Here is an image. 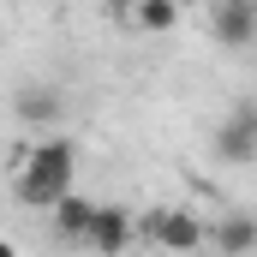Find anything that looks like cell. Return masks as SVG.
I'll return each mask as SVG.
<instances>
[{
    "mask_svg": "<svg viewBox=\"0 0 257 257\" xmlns=\"http://www.w3.org/2000/svg\"><path fill=\"white\" fill-rule=\"evenodd\" d=\"M72 174H78V150L66 138H42V144H30V150L12 156V186L36 209H54L72 192Z\"/></svg>",
    "mask_w": 257,
    "mask_h": 257,
    "instance_id": "6da1fadb",
    "label": "cell"
},
{
    "mask_svg": "<svg viewBox=\"0 0 257 257\" xmlns=\"http://www.w3.org/2000/svg\"><path fill=\"white\" fill-rule=\"evenodd\" d=\"M215 150H221V162H251L257 156V114H227V126L215 132Z\"/></svg>",
    "mask_w": 257,
    "mask_h": 257,
    "instance_id": "5b68a950",
    "label": "cell"
},
{
    "mask_svg": "<svg viewBox=\"0 0 257 257\" xmlns=\"http://www.w3.org/2000/svg\"><path fill=\"white\" fill-rule=\"evenodd\" d=\"M180 6H186V0H180Z\"/></svg>",
    "mask_w": 257,
    "mask_h": 257,
    "instance_id": "7c38bea8",
    "label": "cell"
},
{
    "mask_svg": "<svg viewBox=\"0 0 257 257\" xmlns=\"http://www.w3.org/2000/svg\"><path fill=\"white\" fill-rule=\"evenodd\" d=\"M0 257H18V251H12V245H6V239H0Z\"/></svg>",
    "mask_w": 257,
    "mask_h": 257,
    "instance_id": "8fae6325",
    "label": "cell"
},
{
    "mask_svg": "<svg viewBox=\"0 0 257 257\" xmlns=\"http://www.w3.org/2000/svg\"><path fill=\"white\" fill-rule=\"evenodd\" d=\"M138 233H150V239H156V245H162L168 257H192L197 245L209 239V227L197 221L192 209H174V203H162V209H156V215H150Z\"/></svg>",
    "mask_w": 257,
    "mask_h": 257,
    "instance_id": "7a4b0ae2",
    "label": "cell"
},
{
    "mask_svg": "<svg viewBox=\"0 0 257 257\" xmlns=\"http://www.w3.org/2000/svg\"><path fill=\"white\" fill-rule=\"evenodd\" d=\"M90 221H96V203H90V197H72V192H66L60 203H54V227H60V239H78V245H84Z\"/></svg>",
    "mask_w": 257,
    "mask_h": 257,
    "instance_id": "52a82bcc",
    "label": "cell"
},
{
    "mask_svg": "<svg viewBox=\"0 0 257 257\" xmlns=\"http://www.w3.org/2000/svg\"><path fill=\"white\" fill-rule=\"evenodd\" d=\"M138 239V221H132V209H120V203H96V221H90V233H84V245L96 257H120Z\"/></svg>",
    "mask_w": 257,
    "mask_h": 257,
    "instance_id": "3957f363",
    "label": "cell"
},
{
    "mask_svg": "<svg viewBox=\"0 0 257 257\" xmlns=\"http://www.w3.org/2000/svg\"><path fill=\"white\" fill-rule=\"evenodd\" d=\"M209 36H215L221 48H251L257 42V0H215Z\"/></svg>",
    "mask_w": 257,
    "mask_h": 257,
    "instance_id": "277c9868",
    "label": "cell"
},
{
    "mask_svg": "<svg viewBox=\"0 0 257 257\" xmlns=\"http://www.w3.org/2000/svg\"><path fill=\"white\" fill-rule=\"evenodd\" d=\"M102 6H114V12H132V0H102Z\"/></svg>",
    "mask_w": 257,
    "mask_h": 257,
    "instance_id": "30bf717a",
    "label": "cell"
},
{
    "mask_svg": "<svg viewBox=\"0 0 257 257\" xmlns=\"http://www.w3.org/2000/svg\"><path fill=\"white\" fill-rule=\"evenodd\" d=\"M126 18L138 30H150V36H168V30L180 24V0H132Z\"/></svg>",
    "mask_w": 257,
    "mask_h": 257,
    "instance_id": "ba28073f",
    "label": "cell"
},
{
    "mask_svg": "<svg viewBox=\"0 0 257 257\" xmlns=\"http://www.w3.org/2000/svg\"><path fill=\"white\" fill-rule=\"evenodd\" d=\"M209 239H215L221 257H251L257 251V221H251V215H227V221L209 227Z\"/></svg>",
    "mask_w": 257,
    "mask_h": 257,
    "instance_id": "8992f818",
    "label": "cell"
},
{
    "mask_svg": "<svg viewBox=\"0 0 257 257\" xmlns=\"http://www.w3.org/2000/svg\"><path fill=\"white\" fill-rule=\"evenodd\" d=\"M60 114V90H48V84H30V90H18V120H30V126H48Z\"/></svg>",
    "mask_w": 257,
    "mask_h": 257,
    "instance_id": "9c48e42d",
    "label": "cell"
}]
</instances>
